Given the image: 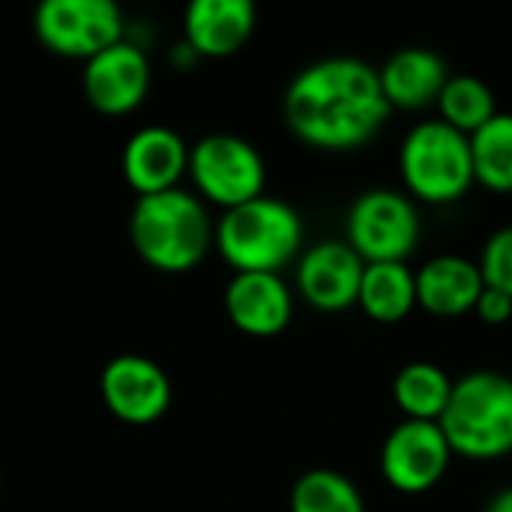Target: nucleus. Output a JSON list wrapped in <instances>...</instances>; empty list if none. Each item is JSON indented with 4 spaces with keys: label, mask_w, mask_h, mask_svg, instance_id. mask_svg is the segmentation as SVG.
<instances>
[{
    "label": "nucleus",
    "mask_w": 512,
    "mask_h": 512,
    "mask_svg": "<svg viewBox=\"0 0 512 512\" xmlns=\"http://www.w3.org/2000/svg\"><path fill=\"white\" fill-rule=\"evenodd\" d=\"M480 273H483V282L489 288H498L504 294L512 297V225L498 228L486 246H483V255H480Z\"/></svg>",
    "instance_id": "nucleus-23"
},
{
    "label": "nucleus",
    "mask_w": 512,
    "mask_h": 512,
    "mask_svg": "<svg viewBox=\"0 0 512 512\" xmlns=\"http://www.w3.org/2000/svg\"><path fill=\"white\" fill-rule=\"evenodd\" d=\"M366 261L348 240H321L297 261V291L321 312H342L360 300Z\"/></svg>",
    "instance_id": "nucleus-11"
},
{
    "label": "nucleus",
    "mask_w": 512,
    "mask_h": 512,
    "mask_svg": "<svg viewBox=\"0 0 512 512\" xmlns=\"http://www.w3.org/2000/svg\"><path fill=\"white\" fill-rule=\"evenodd\" d=\"M471 138L474 177L492 192H512V114L498 111Z\"/></svg>",
    "instance_id": "nucleus-20"
},
{
    "label": "nucleus",
    "mask_w": 512,
    "mask_h": 512,
    "mask_svg": "<svg viewBox=\"0 0 512 512\" xmlns=\"http://www.w3.org/2000/svg\"><path fill=\"white\" fill-rule=\"evenodd\" d=\"M213 243L234 273H279L303 249V219L288 201L258 195L225 210Z\"/></svg>",
    "instance_id": "nucleus-4"
},
{
    "label": "nucleus",
    "mask_w": 512,
    "mask_h": 512,
    "mask_svg": "<svg viewBox=\"0 0 512 512\" xmlns=\"http://www.w3.org/2000/svg\"><path fill=\"white\" fill-rule=\"evenodd\" d=\"M450 459H453V450L438 423L402 420L384 438L381 474L396 492L423 495L444 480Z\"/></svg>",
    "instance_id": "nucleus-9"
},
{
    "label": "nucleus",
    "mask_w": 512,
    "mask_h": 512,
    "mask_svg": "<svg viewBox=\"0 0 512 512\" xmlns=\"http://www.w3.org/2000/svg\"><path fill=\"white\" fill-rule=\"evenodd\" d=\"M474 312H477V318L483 324H507L512 318V297L504 294V291H498V288L486 285L480 300H477V306H474Z\"/></svg>",
    "instance_id": "nucleus-24"
},
{
    "label": "nucleus",
    "mask_w": 512,
    "mask_h": 512,
    "mask_svg": "<svg viewBox=\"0 0 512 512\" xmlns=\"http://www.w3.org/2000/svg\"><path fill=\"white\" fill-rule=\"evenodd\" d=\"M225 312L246 336H279L294 315V294L279 273H234L225 288Z\"/></svg>",
    "instance_id": "nucleus-13"
},
{
    "label": "nucleus",
    "mask_w": 512,
    "mask_h": 512,
    "mask_svg": "<svg viewBox=\"0 0 512 512\" xmlns=\"http://www.w3.org/2000/svg\"><path fill=\"white\" fill-rule=\"evenodd\" d=\"M453 456L495 462L512 453V378L477 369L453 381L450 402L438 420Z\"/></svg>",
    "instance_id": "nucleus-3"
},
{
    "label": "nucleus",
    "mask_w": 512,
    "mask_h": 512,
    "mask_svg": "<svg viewBox=\"0 0 512 512\" xmlns=\"http://www.w3.org/2000/svg\"><path fill=\"white\" fill-rule=\"evenodd\" d=\"M378 75L390 108H426L429 102H438L444 84L450 81L447 60L426 45L399 48L387 57Z\"/></svg>",
    "instance_id": "nucleus-17"
},
{
    "label": "nucleus",
    "mask_w": 512,
    "mask_h": 512,
    "mask_svg": "<svg viewBox=\"0 0 512 512\" xmlns=\"http://www.w3.org/2000/svg\"><path fill=\"white\" fill-rule=\"evenodd\" d=\"M486 512H512V486L492 495V501L486 504Z\"/></svg>",
    "instance_id": "nucleus-25"
},
{
    "label": "nucleus",
    "mask_w": 512,
    "mask_h": 512,
    "mask_svg": "<svg viewBox=\"0 0 512 512\" xmlns=\"http://www.w3.org/2000/svg\"><path fill=\"white\" fill-rule=\"evenodd\" d=\"M486 282L480 264L465 255H435L417 270V306L435 318L474 312Z\"/></svg>",
    "instance_id": "nucleus-15"
},
{
    "label": "nucleus",
    "mask_w": 512,
    "mask_h": 512,
    "mask_svg": "<svg viewBox=\"0 0 512 512\" xmlns=\"http://www.w3.org/2000/svg\"><path fill=\"white\" fill-rule=\"evenodd\" d=\"M189 174L195 189L225 210L264 195L267 186L264 156L252 141L231 132H213L195 141L189 150Z\"/></svg>",
    "instance_id": "nucleus-7"
},
{
    "label": "nucleus",
    "mask_w": 512,
    "mask_h": 512,
    "mask_svg": "<svg viewBox=\"0 0 512 512\" xmlns=\"http://www.w3.org/2000/svg\"><path fill=\"white\" fill-rule=\"evenodd\" d=\"M453 393L450 375L429 360L405 363L393 378V399L402 408L405 420H426L438 423Z\"/></svg>",
    "instance_id": "nucleus-19"
},
{
    "label": "nucleus",
    "mask_w": 512,
    "mask_h": 512,
    "mask_svg": "<svg viewBox=\"0 0 512 512\" xmlns=\"http://www.w3.org/2000/svg\"><path fill=\"white\" fill-rule=\"evenodd\" d=\"M186 45L198 57H231L255 30L252 0H195L183 18Z\"/></svg>",
    "instance_id": "nucleus-16"
},
{
    "label": "nucleus",
    "mask_w": 512,
    "mask_h": 512,
    "mask_svg": "<svg viewBox=\"0 0 512 512\" xmlns=\"http://www.w3.org/2000/svg\"><path fill=\"white\" fill-rule=\"evenodd\" d=\"M291 512H366V501L348 474L312 468L291 489Z\"/></svg>",
    "instance_id": "nucleus-22"
},
{
    "label": "nucleus",
    "mask_w": 512,
    "mask_h": 512,
    "mask_svg": "<svg viewBox=\"0 0 512 512\" xmlns=\"http://www.w3.org/2000/svg\"><path fill=\"white\" fill-rule=\"evenodd\" d=\"M33 30L48 51L90 60L123 42V12L111 0H45L36 9Z\"/></svg>",
    "instance_id": "nucleus-8"
},
{
    "label": "nucleus",
    "mask_w": 512,
    "mask_h": 512,
    "mask_svg": "<svg viewBox=\"0 0 512 512\" xmlns=\"http://www.w3.org/2000/svg\"><path fill=\"white\" fill-rule=\"evenodd\" d=\"M288 129L318 150H357L390 114L381 75L360 57H324L300 69L285 90Z\"/></svg>",
    "instance_id": "nucleus-1"
},
{
    "label": "nucleus",
    "mask_w": 512,
    "mask_h": 512,
    "mask_svg": "<svg viewBox=\"0 0 512 512\" xmlns=\"http://www.w3.org/2000/svg\"><path fill=\"white\" fill-rule=\"evenodd\" d=\"M129 237L144 264L162 273H186L198 267L216 237L207 207L186 189L141 195L132 207Z\"/></svg>",
    "instance_id": "nucleus-2"
},
{
    "label": "nucleus",
    "mask_w": 512,
    "mask_h": 512,
    "mask_svg": "<svg viewBox=\"0 0 512 512\" xmlns=\"http://www.w3.org/2000/svg\"><path fill=\"white\" fill-rule=\"evenodd\" d=\"M438 108H441V120L465 135H474L498 114L495 90L480 75L471 72L450 75V81L438 96Z\"/></svg>",
    "instance_id": "nucleus-21"
},
{
    "label": "nucleus",
    "mask_w": 512,
    "mask_h": 512,
    "mask_svg": "<svg viewBox=\"0 0 512 512\" xmlns=\"http://www.w3.org/2000/svg\"><path fill=\"white\" fill-rule=\"evenodd\" d=\"M357 303L369 318L381 324H396L408 318L417 306V273L405 261L366 264Z\"/></svg>",
    "instance_id": "nucleus-18"
},
{
    "label": "nucleus",
    "mask_w": 512,
    "mask_h": 512,
    "mask_svg": "<svg viewBox=\"0 0 512 512\" xmlns=\"http://www.w3.org/2000/svg\"><path fill=\"white\" fill-rule=\"evenodd\" d=\"M189 171V147L168 126L138 129L123 150L126 183L141 195H159L177 189V180Z\"/></svg>",
    "instance_id": "nucleus-14"
},
{
    "label": "nucleus",
    "mask_w": 512,
    "mask_h": 512,
    "mask_svg": "<svg viewBox=\"0 0 512 512\" xmlns=\"http://www.w3.org/2000/svg\"><path fill=\"white\" fill-rule=\"evenodd\" d=\"M150 90L147 54L132 42H117L84 63V96L99 114H129Z\"/></svg>",
    "instance_id": "nucleus-12"
},
{
    "label": "nucleus",
    "mask_w": 512,
    "mask_h": 512,
    "mask_svg": "<svg viewBox=\"0 0 512 512\" xmlns=\"http://www.w3.org/2000/svg\"><path fill=\"white\" fill-rule=\"evenodd\" d=\"M420 213L417 204L399 189H369L354 198L345 216L348 246L366 261H405L420 240Z\"/></svg>",
    "instance_id": "nucleus-6"
},
{
    "label": "nucleus",
    "mask_w": 512,
    "mask_h": 512,
    "mask_svg": "<svg viewBox=\"0 0 512 512\" xmlns=\"http://www.w3.org/2000/svg\"><path fill=\"white\" fill-rule=\"evenodd\" d=\"M399 168L408 192L429 204H453L477 183L471 138L444 120H423L408 129Z\"/></svg>",
    "instance_id": "nucleus-5"
},
{
    "label": "nucleus",
    "mask_w": 512,
    "mask_h": 512,
    "mask_svg": "<svg viewBox=\"0 0 512 512\" xmlns=\"http://www.w3.org/2000/svg\"><path fill=\"white\" fill-rule=\"evenodd\" d=\"M102 399L117 420L147 426L171 408V381L150 357L120 354L102 369Z\"/></svg>",
    "instance_id": "nucleus-10"
}]
</instances>
